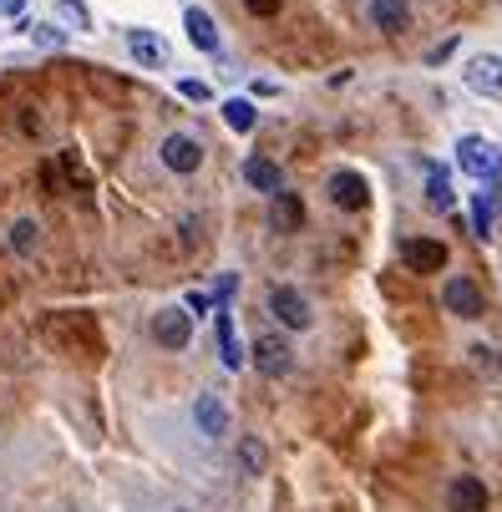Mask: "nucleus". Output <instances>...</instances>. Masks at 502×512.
Wrapping results in <instances>:
<instances>
[{"label":"nucleus","mask_w":502,"mask_h":512,"mask_svg":"<svg viewBox=\"0 0 502 512\" xmlns=\"http://www.w3.org/2000/svg\"><path fill=\"white\" fill-rule=\"evenodd\" d=\"M0 16H6V21H21V16H26V0H0Z\"/></svg>","instance_id":"28"},{"label":"nucleus","mask_w":502,"mask_h":512,"mask_svg":"<svg viewBox=\"0 0 502 512\" xmlns=\"http://www.w3.org/2000/svg\"><path fill=\"white\" fill-rule=\"evenodd\" d=\"M279 6H284V0H244V11H249V16H264V21L279 16Z\"/></svg>","instance_id":"25"},{"label":"nucleus","mask_w":502,"mask_h":512,"mask_svg":"<svg viewBox=\"0 0 502 512\" xmlns=\"http://www.w3.org/2000/svg\"><path fill=\"white\" fill-rule=\"evenodd\" d=\"M325 193H330V203H335V208H366V203H371V183H366L361 173H355V168L330 173Z\"/></svg>","instance_id":"9"},{"label":"nucleus","mask_w":502,"mask_h":512,"mask_svg":"<svg viewBox=\"0 0 502 512\" xmlns=\"http://www.w3.org/2000/svg\"><path fill=\"white\" fill-rule=\"evenodd\" d=\"M36 244H41V224L36 218H16L11 224V249L16 254H36Z\"/></svg>","instance_id":"21"},{"label":"nucleus","mask_w":502,"mask_h":512,"mask_svg":"<svg viewBox=\"0 0 502 512\" xmlns=\"http://www.w3.org/2000/svg\"><path fill=\"white\" fill-rule=\"evenodd\" d=\"M193 421H198V436H208V442H219V436H229V406L219 391H203L193 401Z\"/></svg>","instance_id":"8"},{"label":"nucleus","mask_w":502,"mask_h":512,"mask_svg":"<svg viewBox=\"0 0 502 512\" xmlns=\"http://www.w3.org/2000/svg\"><path fill=\"white\" fill-rule=\"evenodd\" d=\"M401 264L416 269V274H437V269H447V244L442 239H406Z\"/></svg>","instance_id":"11"},{"label":"nucleus","mask_w":502,"mask_h":512,"mask_svg":"<svg viewBox=\"0 0 502 512\" xmlns=\"http://www.w3.org/2000/svg\"><path fill=\"white\" fill-rule=\"evenodd\" d=\"M21 31H26L36 46H46V51H61V46H66V31H61L56 21H36V26H21Z\"/></svg>","instance_id":"22"},{"label":"nucleus","mask_w":502,"mask_h":512,"mask_svg":"<svg viewBox=\"0 0 502 512\" xmlns=\"http://www.w3.org/2000/svg\"><path fill=\"white\" fill-rule=\"evenodd\" d=\"M472 224L482 239H492V193H472Z\"/></svg>","instance_id":"24"},{"label":"nucleus","mask_w":502,"mask_h":512,"mask_svg":"<svg viewBox=\"0 0 502 512\" xmlns=\"http://www.w3.org/2000/svg\"><path fill=\"white\" fill-rule=\"evenodd\" d=\"M462 82H467L472 92H482V97H502V56H492V51L467 56V66H462Z\"/></svg>","instance_id":"7"},{"label":"nucleus","mask_w":502,"mask_h":512,"mask_svg":"<svg viewBox=\"0 0 502 512\" xmlns=\"http://www.w3.org/2000/svg\"><path fill=\"white\" fill-rule=\"evenodd\" d=\"M153 340H158L163 350H188V340H193V315H188L183 305H163V310L153 315Z\"/></svg>","instance_id":"6"},{"label":"nucleus","mask_w":502,"mask_h":512,"mask_svg":"<svg viewBox=\"0 0 502 512\" xmlns=\"http://www.w3.org/2000/svg\"><path fill=\"white\" fill-rule=\"evenodd\" d=\"M244 183L274 198V193L284 188V173H279V163H269V158H259V153H254V158L244 163Z\"/></svg>","instance_id":"17"},{"label":"nucleus","mask_w":502,"mask_h":512,"mask_svg":"<svg viewBox=\"0 0 502 512\" xmlns=\"http://www.w3.org/2000/svg\"><path fill=\"white\" fill-rule=\"evenodd\" d=\"M183 31H188V41H193L198 51H208V56L219 51V26H213V16H208L203 6H188V11H183Z\"/></svg>","instance_id":"15"},{"label":"nucleus","mask_w":502,"mask_h":512,"mask_svg":"<svg viewBox=\"0 0 502 512\" xmlns=\"http://www.w3.org/2000/svg\"><path fill=\"white\" fill-rule=\"evenodd\" d=\"M269 315H274L284 330H310V325H315V310H310V300L300 295L295 284H274V289H269Z\"/></svg>","instance_id":"2"},{"label":"nucleus","mask_w":502,"mask_h":512,"mask_svg":"<svg viewBox=\"0 0 502 512\" xmlns=\"http://www.w3.org/2000/svg\"><path fill=\"white\" fill-rule=\"evenodd\" d=\"M426 203H432L437 213L452 208V178H447V168H437V163H426Z\"/></svg>","instance_id":"18"},{"label":"nucleus","mask_w":502,"mask_h":512,"mask_svg":"<svg viewBox=\"0 0 502 512\" xmlns=\"http://www.w3.org/2000/svg\"><path fill=\"white\" fill-rule=\"evenodd\" d=\"M208 305H213V300L203 295V289H193V295H188V305H183V310H188V315H203Z\"/></svg>","instance_id":"29"},{"label":"nucleus","mask_w":502,"mask_h":512,"mask_svg":"<svg viewBox=\"0 0 502 512\" xmlns=\"http://www.w3.org/2000/svg\"><path fill=\"white\" fill-rule=\"evenodd\" d=\"M213 330H219L224 365H229V371H239V365H244V345H239V335H234V315H229V305H219V315H213Z\"/></svg>","instance_id":"16"},{"label":"nucleus","mask_w":502,"mask_h":512,"mask_svg":"<svg viewBox=\"0 0 502 512\" xmlns=\"http://www.w3.org/2000/svg\"><path fill=\"white\" fill-rule=\"evenodd\" d=\"M224 122H229L234 132H254L259 112H254V102H249V97H229V102H224Z\"/></svg>","instance_id":"19"},{"label":"nucleus","mask_w":502,"mask_h":512,"mask_svg":"<svg viewBox=\"0 0 502 512\" xmlns=\"http://www.w3.org/2000/svg\"><path fill=\"white\" fill-rule=\"evenodd\" d=\"M467 355H472V365H477V371H492V365H497V360H492V350H487V345H472V350H467Z\"/></svg>","instance_id":"27"},{"label":"nucleus","mask_w":502,"mask_h":512,"mask_svg":"<svg viewBox=\"0 0 502 512\" xmlns=\"http://www.w3.org/2000/svg\"><path fill=\"white\" fill-rule=\"evenodd\" d=\"M366 21L386 36H401L411 26V6L406 0H366Z\"/></svg>","instance_id":"13"},{"label":"nucleus","mask_w":502,"mask_h":512,"mask_svg":"<svg viewBox=\"0 0 502 512\" xmlns=\"http://www.w3.org/2000/svg\"><path fill=\"white\" fill-rule=\"evenodd\" d=\"M56 26H71V31H92V11L82 0H56Z\"/></svg>","instance_id":"20"},{"label":"nucleus","mask_w":502,"mask_h":512,"mask_svg":"<svg viewBox=\"0 0 502 512\" xmlns=\"http://www.w3.org/2000/svg\"><path fill=\"white\" fill-rule=\"evenodd\" d=\"M269 224H274L279 234H300V224H305V198L290 193V188H279L274 203H269Z\"/></svg>","instance_id":"14"},{"label":"nucleus","mask_w":502,"mask_h":512,"mask_svg":"<svg viewBox=\"0 0 502 512\" xmlns=\"http://www.w3.org/2000/svg\"><path fill=\"white\" fill-rule=\"evenodd\" d=\"M442 310L457 315V320H482L487 300H482V289H477L472 274H452V279L442 284Z\"/></svg>","instance_id":"3"},{"label":"nucleus","mask_w":502,"mask_h":512,"mask_svg":"<svg viewBox=\"0 0 502 512\" xmlns=\"http://www.w3.org/2000/svg\"><path fill=\"white\" fill-rule=\"evenodd\" d=\"M452 51H457V36H452V41H442V46H432V56H426V61H432V66H437V61H447Z\"/></svg>","instance_id":"30"},{"label":"nucleus","mask_w":502,"mask_h":512,"mask_svg":"<svg viewBox=\"0 0 502 512\" xmlns=\"http://www.w3.org/2000/svg\"><path fill=\"white\" fill-rule=\"evenodd\" d=\"M178 92H183L188 102H208V97H213V92H208L203 82H193V77H188V82H178Z\"/></svg>","instance_id":"26"},{"label":"nucleus","mask_w":502,"mask_h":512,"mask_svg":"<svg viewBox=\"0 0 502 512\" xmlns=\"http://www.w3.org/2000/svg\"><path fill=\"white\" fill-rule=\"evenodd\" d=\"M158 158H163V168H168V173L188 178V173H198V168H203V142H198V137H188V132H168V137H163V148H158Z\"/></svg>","instance_id":"5"},{"label":"nucleus","mask_w":502,"mask_h":512,"mask_svg":"<svg viewBox=\"0 0 502 512\" xmlns=\"http://www.w3.org/2000/svg\"><path fill=\"white\" fill-rule=\"evenodd\" d=\"M254 365H259V376H269V381H284L295 371V350H290V340L284 335H259L254 340Z\"/></svg>","instance_id":"4"},{"label":"nucleus","mask_w":502,"mask_h":512,"mask_svg":"<svg viewBox=\"0 0 502 512\" xmlns=\"http://www.w3.org/2000/svg\"><path fill=\"white\" fill-rule=\"evenodd\" d=\"M239 467H244L249 477L264 472V442H259V436H244V442H239Z\"/></svg>","instance_id":"23"},{"label":"nucleus","mask_w":502,"mask_h":512,"mask_svg":"<svg viewBox=\"0 0 502 512\" xmlns=\"http://www.w3.org/2000/svg\"><path fill=\"white\" fill-rule=\"evenodd\" d=\"M127 51H132L137 66H148V71H163L168 66V41L158 31H148V26H132L127 31Z\"/></svg>","instance_id":"10"},{"label":"nucleus","mask_w":502,"mask_h":512,"mask_svg":"<svg viewBox=\"0 0 502 512\" xmlns=\"http://www.w3.org/2000/svg\"><path fill=\"white\" fill-rule=\"evenodd\" d=\"M457 168L467 178H502V148L477 137V132H467V137H457Z\"/></svg>","instance_id":"1"},{"label":"nucleus","mask_w":502,"mask_h":512,"mask_svg":"<svg viewBox=\"0 0 502 512\" xmlns=\"http://www.w3.org/2000/svg\"><path fill=\"white\" fill-rule=\"evenodd\" d=\"M447 512H487V487H482V477H472V472L452 477V482H447Z\"/></svg>","instance_id":"12"}]
</instances>
